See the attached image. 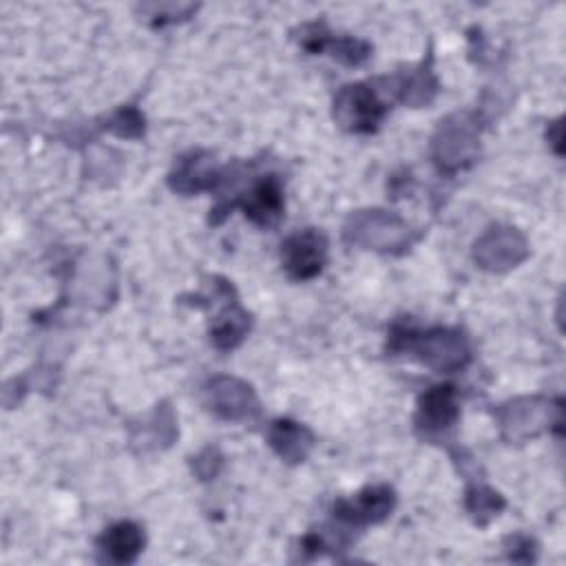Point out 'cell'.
Segmentation results:
<instances>
[{"mask_svg": "<svg viewBox=\"0 0 566 566\" xmlns=\"http://www.w3.org/2000/svg\"><path fill=\"white\" fill-rule=\"evenodd\" d=\"M389 352H407L420 363L436 371H460L471 360V347L462 332L451 327H433L427 332H416L396 325L389 334Z\"/></svg>", "mask_w": 566, "mask_h": 566, "instance_id": "cell-1", "label": "cell"}, {"mask_svg": "<svg viewBox=\"0 0 566 566\" xmlns=\"http://www.w3.org/2000/svg\"><path fill=\"white\" fill-rule=\"evenodd\" d=\"M497 424L509 442H526L548 429H562L564 405L559 398L522 396L500 405Z\"/></svg>", "mask_w": 566, "mask_h": 566, "instance_id": "cell-2", "label": "cell"}, {"mask_svg": "<svg viewBox=\"0 0 566 566\" xmlns=\"http://www.w3.org/2000/svg\"><path fill=\"white\" fill-rule=\"evenodd\" d=\"M345 239L365 250L402 252L411 243V228L396 212L369 208L349 214L345 223Z\"/></svg>", "mask_w": 566, "mask_h": 566, "instance_id": "cell-3", "label": "cell"}, {"mask_svg": "<svg viewBox=\"0 0 566 566\" xmlns=\"http://www.w3.org/2000/svg\"><path fill=\"white\" fill-rule=\"evenodd\" d=\"M433 161L444 172H458L478 159V119L469 113H453L440 122L433 135Z\"/></svg>", "mask_w": 566, "mask_h": 566, "instance_id": "cell-4", "label": "cell"}, {"mask_svg": "<svg viewBox=\"0 0 566 566\" xmlns=\"http://www.w3.org/2000/svg\"><path fill=\"white\" fill-rule=\"evenodd\" d=\"M528 252L526 237L513 226H493L473 245V259L486 272L513 270Z\"/></svg>", "mask_w": 566, "mask_h": 566, "instance_id": "cell-5", "label": "cell"}, {"mask_svg": "<svg viewBox=\"0 0 566 566\" xmlns=\"http://www.w3.org/2000/svg\"><path fill=\"white\" fill-rule=\"evenodd\" d=\"M385 104L369 84H345L334 97L336 122L352 133H371L385 117Z\"/></svg>", "mask_w": 566, "mask_h": 566, "instance_id": "cell-6", "label": "cell"}, {"mask_svg": "<svg viewBox=\"0 0 566 566\" xmlns=\"http://www.w3.org/2000/svg\"><path fill=\"white\" fill-rule=\"evenodd\" d=\"M327 261V239L316 228L290 234L281 243V263L294 281H307L321 274Z\"/></svg>", "mask_w": 566, "mask_h": 566, "instance_id": "cell-7", "label": "cell"}, {"mask_svg": "<svg viewBox=\"0 0 566 566\" xmlns=\"http://www.w3.org/2000/svg\"><path fill=\"white\" fill-rule=\"evenodd\" d=\"M208 405L210 409L232 422H250L259 416L261 405L254 389L234 376H214L208 380Z\"/></svg>", "mask_w": 566, "mask_h": 566, "instance_id": "cell-8", "label": "cell"}, {"mask_svg": "<svg viewBox=\"0 0 566 566\" xmlns=\"http://www.w3.org/2000/svg\"><path fill=\"white\" fill-rule=\"evenodd\" d=\"M396 506V493L387 484H376L358 491L354 497L338 500L334 504V515L347 524L365 526L378 524L391 515Z\"/></svg>", "mask_w": 566, "mask_h": 566, "instance_id": "cell-9", "label": "cell"}, {"mask_svg": "<svg viewBox=\"0 0 566 566\" xmlns=\"http://www.w3.org/2000/svg\"><path fill=\"white\" fill-rule=\"evenodd\" d=\"M460 416L458 394L453 385H433L427 389L416 407V429L424 436H440L451 429Z\"/></svg>", "mask_w": 566, "mask_h": 566, "instance_id": "cell-10", "label": "cell"}, {"mask_svg": "<svg viewBox=\"0 0 566 566\" xmlns=\"http://www.w3.org/2000/svg\"><path fill=\"white\" fill-rule=\"evenodd\" d=\"M219 181H223V172L217 168L214 157L203 150H192L177 159L168 184L175 192L197 195L201 190H212Z\"/></svg>", "mask_w": 566, "mask_h": 566, "instance_id": "cell-11", "label": "cell"}, {"mask_svg": "<svg viewBox=\"0 0 566 566\" xmlns=\"http://www.w3.org/2000/svg\"><path fill=\"white\" fill-rule=\"evenodd\" d=\"M245 217L261 226V228H274L281 217H283V186L279 181V177L274 175H268L263 179H259L245 195L243 199L237 201Z\"/></svg>", "mask_w": 566, "mask_h": 566, "instance_id": "cell-12", "label": "cell"}, {"mask_svg": "<svg viewBox=\"0 0 566 566\" xmlns=\"http://www.w3.org/2000/svg\"><path fill=\"white\" fill-rule=\"evenodd\" d=\"M250 314L239 305L237 292L232 283H228L223 296H221V307L214 314V321L210 325V338L217 349H232L237 347L250 332Z\"/></svg>", "mask_w": 566, "mask_h": 566, "instance_id": "cell-13", "label": "cell"}, {"mask_svg": "<svg viewBox=\"0 0 566 566\" xmlns=\"http://www.w3.org/2000/svg\"><path fill=\"white\" fill-rule=\"evenodd\" d=\"M268 442L279 453V458H283L290 464H298L310 455L314 447V436L305 424L281 418L270 424Z\"/></svg>", "mask_w": 566, "mask_h": 566, "instance_id": "cell-14", "label": "cell"}, {"mask_svg": "<svg viewBox=\"0 0 566 566\" xmlns=\"http://www.w3.org/2000/svg\"><path fill=\"white\" fill-rule=\"evenodd\" d=\"M144 528L135 522H117L108 526L102 537L97 539L99 553L115 564H130L137 559V555L144 551Z\"/></svg>", "mask_w": 566, "mask_h": 566, "instance_id": "cell-15", "label": "cell"}, {"mask_svg": "<svg viewBox=\"0 0 566 566\" xmlns=\"http://www.w3.org/2000/svg\"><path fill=\"white\" fill-rule=\"evenodd\" d=\"M438 93V82L429 66H420L416 71H409L398 80V97L407 106H427L433 102Z\"/></svg>", "mask_w": 566, "mask_h": 566, "instance_id": "cell-16", "label": "cell"}, {"mask_svg": "<svg viewBox=\"0 0 566 566\" xmlns=\"http://www.w3.org/2000/svg\"><path fill=\"white\" fill-rule=\"evenodd\" d=\"M464 506L475 524L484 526L489 520L500 515V511L504 509V497L484 484H473L464 493Z\"/></svg>", "mask_w": 566, "mask_h": 566, "instance_id": "cell-17", "label": "cell"}, {"mask_svg": "<svg viewBox=\"0 0 566 566\" xmlns=\"http://www.w3.org/2000/svg\"><path fill=\"white\" fill-rule=\"evenodd\" d=\"M327 49L336 60H340L347 66L363 64L371 53V46L365 40H358L354 35H332L327 42Z\"/></svg>", "mask_w": 566, "mask_h": 566, "instance_id": "cell-18", "label": "cell"}, {"mask_svg": "<svg viewBox=\"0 0 566 566\" xmlns=\"http://www.w3.org/2000/svg\"><path fill=\"white\" fill-rule=\"evenodd\" d=\"M104 128L117 137H142L144 135V115L135 106H122L106 117Z\"/></svg>", "mask_w": 566, "mask_h": 566, "instance_id": "cell-19", "label": "cell"}, {"mask_svg": "<svg viewBox=\"0 0 566 566\" xmlns=\"http://www.w3.org/2000/svg\"><path fill=\"white\" fill-rule=\"evenodd\" d=\"M197 7L192 4H144L142 13L153 18L155 24H166V22H177L188 18Z\"/></svg>", "mask_w": 566, "mask_h": 566, "instance_id": "cell-20", "label": "cell"}, {"mask_svg": "<svg viewBox=\"0 0 566 566\" xmlns=\"http://www.w3.org/2000/svg\"><path fill=\"white\" fill-rule=\"evenodd\" d=\"M329 38H332V33L325 29L323 22L303 24V27L298 29V35H296L298 44H301L305 51H310V53H321V51H325Z\"/></svg>", "mask_w": 566, "mask_h": 566, "instance_id": "cell-21", "label": "cell"}, {"mask_svg": "<svg viewBox=\"0 0 566 566\" xmlns=\"http://www.w3.org/2000/svg\"><path fill=\"white\" fill-rule=\"evenodd\" d=\"M219 467H221V455H219V451L212 449V447L203 449V451L195 458V462H192V469L197 471V475H199L201 480L214 478V475L219 473Z\"/></svg>", "mask_w": 566, "mask_h": 566, "instance_id": "cell-22", "label": "cell"}]
</instances>
